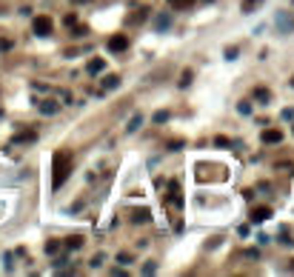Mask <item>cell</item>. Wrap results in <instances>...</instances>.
Masks as SVG:
<instances>
[{
    "instance_id": "1",
    "label": "cell",
    "mask_w": 294,
    "mask_h": 277,
    "mask_svg": "<svg viewBox=\"0 0 294 277\" xmlns=\"http://www.w3.org/2000/svg\"><path fill=\"white\" fill-rule=\"evenodd\" d=\"M72 151H66V149H60V151H54V157H51V186L54 189H60L66 180H69V175H72Z\"/></svg>"
},
{
    "instance_id": "2",
    "label": "cell",
    "mask_w": 294,
    "mask_h": 277,
    "mask_svg": "<svg viewBox=\"0 0 294 277\" xmlns=\"http://www.w3.org/2000/svg\"><path fill=\"white\" fill-rule=\"evenodd\" d=\"M32 29H34L37 37H49L51 29H54V23H51L49 15H37V17H34V23H32Z\"/></svg>"
},
{
    "instance_id": "3",
    "label": "cell",
    "mask_w": 294,
    "mask_h": 277,
    "mask_svg": "<svg viewBox=\"0 0 294 277\" xmlns=\"http://www.w3.org/2000/svg\"><path fill=\"white\" fill-rule=\"evenodd\" d=\"M109 49L112 51H126L129 49V34H115V37L109 40Z\"/></svg>"
},
{
    "instance_id": "4",
    "label": "cell",
    "mask_w": 294,
    "mask_h": 277,
    "mask_svg": "<svg viewBox=\"0 0 294 277\" xmlns=\"http://www.w3.org/2000/svg\"><path fill=\"white\" fill-rule=\"evenodd\" d=\"M166 197H169V203H174L177 209H180V206H183V192H180V186H177V183H174V180L169 183V195H166Z\"/></svg>"
},
{
    "instance_id": "5",
    "label": "cell",
    "mask_w": 294,
    "mask_h": 277,
    "mask_svg": "<svg viewBox=\"0 0 294 277\" xmlns=\"http://www.w3.org/2000/svg\"><path fill=\"white\" fill-rule=\"evenodd\" d=\"M269 217H271V209H269V206H254V209H251V220H254V223H263V220H269Z\"/></svg>"
},
{
    "instance_id": "6",
    "label": "cell",
    "mask_w": 294,
    "mask_h": 277,
    "mask_svg": "<svg viewBox=\"0 0 294 277\" xmlns=\"http://www.w3.org/2000/svg\"><path fill=\"white\" fill-rule=\"evenodd\" d=\"M280 140H283L280 129H263V143H280Z\"/></svg>"
},
{
    "instance_id": "7",
    "label": "cell",
    "mask_w": 294,
    "mask_h": 277,
    "mask_svg": "<svg viewBox=\"0 0 294 277\" xmlns=\"http://www.w3.org/2000/svg\"><path fill=\"white\" fill-rule=\"evenodd\" d=\"M32 140H37V131H20V134H15V143H32Z\"/></svg>"
},
{
    "instance_id": "8",
    "label": "cell",
    "mask_w": 294,
    "mask_h": 277,
    "mask_svg": "<svg viewBox=\"0 0 294 277\" xmlns=\"http://www.w3.org/2000/svg\"><path fill=\"white\" fill-rule=\"evenodd\" d=\"M83 246V237L80 234H72V237H66V249H72V252H74V249H80Z\"/></svg>"
},
{
    "instance_id": "9",
    "label": "cell",
    "mask_w": 294,
    "mask_h": 277,
    "mask_svg": "<svg viewBox=\"0 0 294 277\" xmlns=\"http://www.w3.org/2000/svg\"><path fill=\"white\" fill-rule=\"evenodd\" d=\"M103 60H100V57H95V60H89V66H86V69H89V75H98V72H103Z\"/></svg>"
},
{
    "instance_id": "10",
    "label": "cell",
    "mask_w": 294,
    "mask_h": 277,
    "mask_svg": "<svg viewBox=\"0 0 294 277\" xmlns=\"http://www.w3.org/2000/svg\"><path fill=\"white\" fill-rule=\"evenodd\" d=\"M40 112H43V114H54V112H57V103H51V100H43V103H40Z\"/></svg>"
},
{
    "instance_id": "11",
    "label": "cell",
    "mask_w": 294,
    "mask_h": 277,
    "mask_svg": "<svg viewBox=\"0 0 294 277\" xmlns=\"http://www.w3.org/2000/svg\"><path fill=\"white\" fill-rule=\"evenodd\" d=\"M117 86H120V77H115V75L103 77V89H117Z\"/></svg>"
},
{
    "instance_id": "12",
    "label": "cell",
    "mask_w": 294,
    "mask_h": 277,
    "mask_svg": "<svg viewBox=\"0 0 294 277\" xmlns=\"http://www.w3.org/2000/svg\"><path fill=\"white\" fill-rule=\"evenodd\" d=\"M192 3H195V0H169V6H172V9H189Z\"/></svg>"
},
{
    "instance_id": "13",
    "label": "cell",
    "mask_w": 294,
    "mask_h": 277,
    "mask_svg": "<svg viewBox=\"0 0 294 277\" xmlns=\"http://www.w3.org/2000/svg\"><path fill=\"white\" fill-rule=\"evenodd\" d=\"M263 0H243V12H254Z\"/></svg>"
},
{
    "instance_id": "14",
    "label": "cell",
    "mask_w": 294,
    "mask_h": 277,
    "mask_svg": "<svg viewBox=\"0 0 294 277\" xmlns=\"http://www.w3.org/2000/svg\"><path fill=\"white\" fill-rule=\"evenodd\" d=\"M146 220H148V212H146V209L134 212V223H146Z\"/></svg>"
},
{
    "instance_id": "15",
    "label": "cell",
    "mask_w": 294,
    "mask_h": 277,
    "mask_svg": "<svg viewBox=\"0 0 294 277\" xmlns=\"http://www.w3.org/2000/svg\"><path fill=\"white\" fill-rule=\"evenodd\" d=\"M140 123H143V117H140V114H134V117H131V126H129V131H137V129H140Z\"/></svg>"
},
{
    "instance_id": "16",
    "label": "cell",
    "mask_w": 294,
    "mask_h": 277,
    "mask_svg": "<svg viewBox=\"0 0 294 277\" xmlns=\"http://www.w3.org/2000/svg\"><path fill=\"white\" fill-rule=\"evenodd\" d=\"M254 98H257V100H269V89H263V86H260V89H254Z\"/></svg>"
},
{
    "instance_id": "17",
    "label": "cell",
    "mask_w": 294,
    "mask_h": 277,
    "mask_svg": "<svg viewBox=\"0 0 294 277\" xmlns=\"http://www.w3.org/2000/svg\"><path fill=\"white\" fill-rule=\"evenodd\" d=\"M237 112H240V114H251V103H245V100H243V103L237 106Z\"/></svg>"
},
{
    "instance_id": "18",
    "label": "cell",
    "mask_w": 294,
    "mask_h": 277,
    "mask_svg": "<svg viewBox=\"0 0 294 277\" xmlns=\"http://www.w3.org/2000/svg\"><path fill=\"white\" fill-rule=\"evenodd\" d=\"M57 249H60V243H57V240H49V243H46V252H49V254H54Z\"/></svg>"
},
{
    "instance_id": "19",
    "label": "cell",
    "mask_w": 294,
    "mask_h": 277,
    "mask_svg": "<svg viewBox=\"0 0 294 277\" xmlns=\"http://www.w3.org/2000/svg\"><path fill=\"white\" fill-rule=\"evenodd\" d=\"M12 49V40H6V37H0V51H9Z\"/></svg>"
},
{
    "instance_id": "20",
    "label": "cell",
    "mask_w": 294,
    "mask_h": 277,
    "mask_svg": "<svg viewBox=\"0 0 294 277\" xmlns=\"http://www.w3.org/2000/svg\"><path fill=\"white\" fill-rule=\"evenodd\" d=\"M189 83H192V72L186 69V72H183V80H180V86H189Z\"/></svg>"
},
{
    "instance_id": "21",
    "label": "cell",
    "mask_w": 294,
    "mask_h": 277,
    "mask_svg": "<svg viewBox=\"0 0 294 277\" xmlns=\"http://www.w3.org/2000/svg\"><path fill=\"white\" fill-rule=\"evenodd\" d=\"M214 143H217V146H223V149H226V146H231V140H229V137H217Z\"/></svg>"
},
{
    "instance_id": "22",
    "label": "cell",
    "mask_w": 294,
    "mask_h": 277,
    "mask_svg": "<svg viewBox=\"0 0 294 277\" xmlns=\"http://www.w3.org/2000/svg\"><path fill=\"white\" fill-rule=\"evenodd\" d=\"M154 120H157V123H163V120H169V112H157V114H154Z\"/></svg>"
},
{
    "instance_id": "23",
    "label": "cell",
    "mask_w": 294,
    "mask_h": 277,
    "mask_svg": "<svg viewBox=\"0 0 294 277\" xmlns=\"http://www.w3.org/2000/svg\"><path fill=\"white\" fill-rule=\"evenodd\" d=\"M72 3H89V0H72Z\"/></svg>"
},
{
    "instance_id": "24",
    "label": "cell",
    "mask_w": 294,
    "mask_h": 277,
    "mask_svg": "<svg viewBox=\"0 0 294 277\" xmlns=\"http://www.w3.org/2000/svg\"><path fill=\"white\" fill-rule=\"evenodd\" d=\"M0 114H3V109H0Z\"/></svg>"
},
{
    "instance_id": "25",
    "label": "cell",
    "mask_w": 294,
    "mask_h": 277,
    "mask_svg": "<svg viewBox=\"0 0 294 277\" xmlns=\"http://www.w3.org/2000/svg\"><path fill=\"white\" fill-rule=\"evenodd\" d=\"M292 269H294V266H292Z\"/></svg>"
},
{
    "instance_id": "26",
    "label": "cell",
    "mask_w": 294,
    "mask_h": 277,
    "mask_svg": "<svg viewBox=\"0 0 294 277\" xmlns=\"http://www.w3.org/2000/svg\"><path fill=\"white\" fill-rule=\"evenodd\" d=\"M292 83H294V80H292Z\"/></svg>"
}]
</instances>
